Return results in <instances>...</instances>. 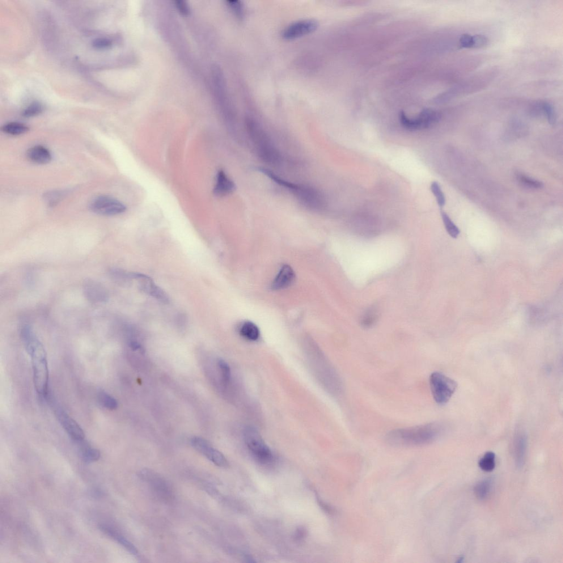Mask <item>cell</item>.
Wrapping results in <instances>:
<instances>
[{
	"label": "cell",
	"mask_w": 563,
	"mask_h": 563,
	"mask_svg": "<svg viewBox=\"0 0 563 563\" xmlns=\"http://www.w3.org/2000/svg\"><path fill=\"white\" fill-rule=\"evenodd\" d=\"M431 190L436 199L438 206L442 207L445 205L446 198L438 182H433L431 183Z\"/></svg>",
	"instance_id": "83f0119b"
},
{
	"label": "cell",
	"mask_w": 563,
	"mask_h": 563,
	"mask_svg": "<svg viewBox=\"0 0 563 563\" xmlns=\"http://www.w3.org/2000/svg\"><path fill=\"white\" fill-rule=\"evenodd\" d=\"M236 185L229 177L223 171H219L217 176V181L214 188V193L217 197H224L234 192Z\"/></svg>",
	"instance_id": "9a60e30c"
},
{
	"label": "cell",
	"mask_w": 563,
	"mask_h": 563,
	"mask_svg": "<svg viewBox=\"0 0 563 563\" xmlns=\"http://www.w3.org/2000/svg\"><path fill=\"white\" fill-rule=\"evenodd\" d=\"M218 366L222 372L223 380L224 383L228 384L230 381L231 370L229 365L222 359L219 360Z\"/></svg>",
	"instance_id": "4dcf8cb0"
},
{
	"label": "cell",
	"mask_w": 563,
	"mask_h": 563,
	"mask_svg": "<svg viewBox=\"0 0 563 563\" xmlns=\"http://www.w3.org/2000/svg\"><path fill=\"white\" fill-rule=\"evenodd\" d=\"M299 201L308 208L318 210L323 208L324 200L322 194L314 188L304 185L298 184L297 189L293 193Z\"/></svg>",
	"instance_id": "30bf717a"
},
{
	"label": "cell",
	"mask_w": 563,
	"mask_h": 563,
	"mask_svg": "<svg viewBox=\"0 0 563 563\" xmlns=\"http://www.w3.org/2000/svg\"><path fill=\"white\" fill-rule=\"evenodd\" d=\"M27 156L31 162L37 164H47L52 160V156L49 150L40 145L35 146L29 149L27 152Z\"/></svg>",
	"instance_id": "e0dca14e"
},
{
	"label": "cell",
	"mask_w": 563,
	"mask_h": 563,
	"mask_svg": "<svg viewBox=\"0 0 563 563\" xmlns=\"http://www.w3.org/2000/svg\"><path fill=\"white\" fill-rule=\"evenodd\" d=\"M81 455L86 463H91L98 460L101 455L100 451L97 449L85 445L81 448Z\"/></svg>",
	"instance_id": "cb8c5ba5"
},
{
	"label": "cell",
	"mask_w": 563,
	"mask_h": 563,
	"mask_svg": "<svg viewBox=\"0 0 563 563\" xmlns=\"http://www.w3.org/2000/svg\"><path fill=\"white\" fill-rule=\"evenodd\" d=\"M99 400L101 405L109 410H116L118 407L117 400L107 393H100Z\"/></svg>",
	"instance_id": "4316f807"
},
{
	"label": "cell",
	"mask_w": 563,
	"mask_h": 563,
	"mask_svg": "<svg viewBox=\"0 0 563 563\" xmlns=\"http://www.w3.org/2000/svg\"><path fill=\"white\" fill-rule=\"evenodd\" d=\"M176 5L178 9L179 10L182 14L187 15L189 14V7L187 5V4L185 2L182 1H177L176 2Z\"/></svg>",
	"instance_id": "8d00e7d4"
},
{
	"label": "cell",
	"mask_w": 563,
	"mask_h": 563,
	"mask_svg": "<svg viewBox=\"0 0 563 563\" xmlns=\"http://www.w3.org/2000/svg\"><path fill=\"white\" fill-rule=\"evenodd\" d=\"M492 489V481L490 478H486L476 485L474 488V493L480 500H485L488 498Z\"/></svg>",
	"instance_id": "ffe728a7"
},
{
	"label": "cell",
	"mask_w": 563,
	"mask_h": 563,
	"mask_svg": "<svg viewBox=\"0 0 563 563\" xmlns=\"http://www.w3.org/2000/svg\"><path fill=\"white\" fill-rule=\"evenodd\" d=\"M112 42L111 40L105 37H100L92 41V47L96 49H106L111 47Z\"/></svg>",
	"instance_id": "1f68e13d"
},
{
	"label": "cell",
	"mask_w": 563,
	"mask_h": 563,
	"mask_svg": "<svg viewBox=\"0 0 563 563\" xmlns=\"http://www.w3.org/2000/svg\"><path fill=\"white\" fill-rule=\"evenodd\" d=\"M430 384L434 399L439 405L447 403L458 386L454 380L439 372L431 375Z\"/></svg>",
	"instance_id": "277c9868"
},
{
	"label": "cell",
	"mask_w": 563,
	"mask_h": 563,
	"mask_svg": "<svg viewBox=\"0 0 563 563\" xmlns=\"http://www.w3.org/2000/svg\"><path fill=\"white\" fill-rule=\"evenodd\" d=\"M129 275L130 279L136 281L139 289L146 294L164 304L170 302L166 292L156 285L150 277L140 273H129Z\"/></svg>",
	"instance_id": "9c48e42d"
},
{
	"label": "cell",
	"mask_w": 563,
	"mask_h": 563,
	"mask_svg": "<svg viewBox=\"0 0 563 563\" xmlns=\"http://www.w3.org/2000/svg\"><path fill=\"white\" fill-rule=\"evenodd\" d=\"M100 528L106 534L111 537L113 539L115 540L118 543L122 545L123 547L127 550L129 552L132 553L133 555H137L138 552L136 547H135L129 541L125 538L124 536H122L120 533L108 526H101Z\"/></svg>",
	"instance_id": "d6986e66"
},
{
	"label": "cell",
	"mask_w": 563,
	"mask_h": 563,
	"mask_svg": "<svg viewBox=\"0 0 563 563\" xmlns=\"http://www.w3.org/2000/svg\"><path fill=\"white\" fill-rule=\"evenodd\" d=\"M319 23L314 19H300L288 25L283 30L282 36L286 40H293L315 31Z\"/></svg>",
	"instance_id": "8fae6325"
},
{
	"label": "cell",
	"mask_w": 563,
	"mask_h": 563,
	"mask_svg": "<svg viewBox=\"0 0 563 563\" xmlns=\"http://www.w3.org/2000/svg\"><path fill=\"white\" fill-rule=\"evenodd\" d=\"M472 36L469 35H463L461 36L459 40V43L461 48H472Z\"/></svg>",
	"instance_id": "d590c367"
},
{
	"label": "cell",
	"mask_w": 563,
	"mask_h": 563,
	"mask_svg": "<svg viewBox=\"0 0 563 563\" xmlns=\"http://www.w3.org/2000/svg\"><path fill=\"white\" fill-rule=\"evenodd\" d=\"M244 440L248 450L258 461L264 464L272 462V453L257 430L251 427L245 429Z\"/></svg>",
	"instance_id": "5b68a950"
},
{
	"label": "cell",
	"mask_w": 563,
	"mask_h": 563,
	"mask_svg": "<svg viewBox=\"0 0 563 563\" xmlns=\"http://www.w3.org/2000/svg\"><path fill=\"white\" fill-rule=\"evenodd\" d=\"M495 459H496V455H495L493 452H487L484 456L478 461V466L481 469L482 471L485 472H492L495 467H496Z\"/></svg>",
	"instance_id": "7402d4cb"
},
{
	"label": "cell",
	"mask_w": 563,
	"mask_h": 563,
	"mask_svg": "<svg viewBox=\"0 0 563 563\" xmlns=\"http://www.w3.org/2000/svg\"><path fill=\"white\" fill-rule=\"evenodd\" d=\"M488 37L483 35L472 36V48H483L488 45Z\"/></svg>",
	"instance_id": "d6a6232c"
},
{
	"label": "cell",
	"mask_w": 563,
	"mask_h": 563,
	"mask_svg": "<svg viewBox=\"0 0 563 563\" xmlns=\"http://www.w3.org/2000/svg\"><path fill=\"white\" fill-rule=\"evenodd\" d=\"M93 213L104 216H115L125 212L126 206L122 202L111 197L100 196L93 200L90 204Z\"/></svg>",
	"instance_id": "52a82bcc"
},
{
	"label": "cell",
	"mask_w": 563,
	"mask_h": 563,
	"mask_svg": "<svg viewBox=\"0 0 563 563\" xmlns=\"http://www.w3.org/2000/svg\"><path fill=\"white\" fill-rule=\"evenodd\" d=\"M240 333L245 339L249 341H256L260 336L259 328L252 322H246L241 327Z\"/></svg>",
	"instance_id": "44dd1931"
},
{
	"label": "cell",
	"mask_w": 563,
	"mask_h": 563,
	"mask_svg": "<svg viewBox=\"0 0 563 563\" xmlns=\"http://www.w3.org/2000/svg\"><path fill=\"white\" fill-rule=\"evenodd\" d=\"M139 476L149 485L160 498L164 501H170L173 497V492L170 485L157 473L148 469H144L140 472Z\"/></svg>",
	"instance_id": "ba28073f"
},
{
	"label": "cell",
	"mask_w": 563,
	"mask_h": 563,
	"mask_svg": "<svg viewBox=\"0 0 563 563\" xmlns=\"http://www.w3.org/2000/svg\"><path fill=\"white\" fill-rule=\"evenodd\" d=\"M130 346L131 348H132V349L133 350H137V349L141 348V345H140L138 344H137V342H133L131 343Z\"/></svg>",
	"instance_id": "74e56055"
},
{
	"label": "cell",
	"mask_w": 563,
	"mask_h": 563,
	"mask_svg": "<svg viewBox=\"0 0 563 563\" xmlns=\"http://www.w3.org/2000/svg\"><path fill=\"white\" fill-rule=\"evenodd\" d=\"M55 414L63 428L74 441L82 442L85 438V434L81 427L62 409L56 408Z\"/></svg>",
	"instance_id": "4fadbf2b"
},
{
	"label": "cell",
	"mask_w": 563,
	"mask_h": 563,
	"mask_svg": "<svg viewBox=\"0 0 563 563\" xmlns=\"http://www.w3.org/2000/svg\"><path fill=\"white\" fill-rule=\"evenodd\" d=\"M245 127L250 139L259 157L266 163L277 166L282 162L280 152L258 123L251 118L245 120Z\"/></svg>",
	"instance_id": "3957f363"
},
{
	"label": "cell",
	"mask_w": 563,
	"mask_h": 563,
	"mask_svg": "<svg viewBox=\"0 0 563 563\" xmlns=\"http://www.w3.org/2000/svg\"><path fill=\"white\" fill-rule=\"evenodd\" d=\"M370 312V313H368V314L364 316L362 321V325L363 327H371L374 325L377 320V316L374 314L373 311Z\"/></svg>",
	"instance_id": "e575fe53"
},
{
	"label": "cell",
	"mask_w": 563,
	"mask_h": 563,
	"mask_svg": "<svg viewBox=\"0 0 563 563\" xmlns=\"http://www.w3.org/2000/svg\"><path fill=\"white\" fill-rule=\"evenodd\" d=\"M441 115L435 110L427 109L423 110L416 118H410L401 111L400 114V122L406 129L415 131L431 127L441 120Z\"/></svg>",
	"instance_id": "8992f818"
},
{
	"label": "cell",
	"mask_w": 563,
	"mask_h": 563,
	"mask_svg": "<svg viewBox=\"0 0 563 563\" xmlns=\"http://www.w3.org/2000/svg\"><path fill=\"white\" fill-rule=\"evenodd\" d=\"M520 180L522 183L531 188H541L543 187L542 182L533 180L528 177L522 176L520 177Z\"/></svg>",
	"instance_id": "836d02e7"
},
{
	"label": "cell",
	"mask_w": 563,
	"mask_h": 563,
	"mask_svg": "<svg viewBox=\"0 0 563 563\" xmlns=\"http://www.w3.org/2000/svg\"><path fill=\"white\" fill-rule=\"evenodd\" d=\"M295 274L294 271L289 265H285L282 267L280 272L274 279L272 284V289L273 290H281L289 287L294 281Z\"/></svg>",
	"instance_id": "2e32d148"
},
{
	"label": "cell",
	"mask_w": 563,
	"mask_h": 563,
	"mask_svg": "<svg viewBox=\"0 0 563 563\" xmlns=\"http://www.w3.org/2000/svg\"><path fill=\"white\" fill-rule=\"evenodd\" d=\"M543 109L547 116L549 124L552 125L555 124L556 114L553 106L547 102L543 103Z\"/></svg>",
	"instance_id": "f546056e"
},
{
	"label": "cell",
	"mask_w": 563,
	"mask_h": 563,
	"mask_svg": "<svg viewBox=\"0 0 563 563\" xmlns=\"http://www.w3.org/2000/svg\"><path fill=\"white\" fill-rule=\"evenodd\" d=\"M228 5L238 18H242L244 15V7L243 4L238 0H230L228 1Z\"/></svg>",
	"instance_id": "f1b7e54d"
},
{
	"label": "cell",
	"mask_w": 563,
	"mask_h": 563,
	"mask_svg": "<svg viewBox=\"0 0 563 563\" xmlns=\"http://www.w3.org/2000/svg\"><path fill=\"white\" fill-rule=\"evenodd\" d=\"M443 430L444 425L441 423L431 422L392 430L387 434L385 439L389 445L393 447H421L435 441Z\"/></svg>",
	"instance_id": "6da1fadb"
},
{
	"label": "cell",
	"mask_w": 563,
	"mask_h": 563,
	"mask_svg": "<svg viewBox=\"0 0 563 563\" xmlns=\"http://www.w3.org/2000/svg\"><path fill=\"white\" fill-rule=\"evenodd\" d=\"M463 560H464V558H463V557H460V558L459 559V560H458V561H457V562H458V563H461V562H463Z\"/></svg>",
	"instance_id": "f35d334b"
},
{
	"label": "cell",
	"mask_w": 563,
	"mask_h": 563,
	"mask_svg": "<svg viewBox=\"0 0 563 563\" xmlns=\"http://www.w3.org/2000/svg\"><path fill=\"white\" fill-rule=\"evenodd\" d=\"M84 292L87 299L92 303L104 302L108 300V293L100 283L88 281L84 287Z\"/></svg>",
	"instance_id": "5bb4252c"
},
{
	"label": "cell",
	"mask_w": 563,
	"mask_h": 563,
	"mask_svg": "<svg viewBox=\"0 0 563 563\" xmlns=\"http://www.w3.org/2000/svg\"><path fill=\"white\" fill-rule=\"evenodd\" d=\"M21 336L32 358L34 383L36 392L46 397L49 395V368L46 351L29 326L21 330Z\"/></svg>",
	"instance_id": "7a4b0ae2"
},
{
	"label": "cell",
	"mask_w": 563,
	"mask_h": 563,
	"mask_svg": "<svg viewBox=\"0 0 563 563\" xmlns=\"http://www.w3.org/2000/svg\"><path fill=\"white\" fill-rule=\"evenodd\" d=\"M44 105L38 101H35L28 106L24 109L22 112L23 116L25 117H32L40 115L43 112Z\"/></svg>",
	"instance_id": "484cf974"
},
{
	"label": "cell",
	"mask_w": 563,
	"mask_h": 563,
	"mask_svg": "<svg viewBox=\"0 0 563 563\" xmlns=\"http://www.w3.org/2000/svg\"><path fill=\"white\" fill-rule=\"evenodd\" d=\"M441 217L448 234L450 235L452 238H458L460 234V230L458 227L452 221V219L448 217V215L446 213L443 212V211L441 212Z\"/></svg>",
	"instance_id": "d4e9b609"
},
{
	"label": "cell",
	"mask_w": 563,
	"mask_h": 563,
	"mask_svg": "<svg viewBox=\"0 0 563 563\" xmlns=\"http://www.w3.org/2000/svg\"><path fill=\"white\" fill-rule=\"evenodd\" d=\"M3 132L12 135H19L28 132L27 126L18 122H10L2 127Z\"/></svg>",
	"instance_id": "603a6c76"
},
{
	"label": "cell",
	"mask_w": 563,
	"mask_h": 563,
	"mask_svg": "<svg viewBox=\"0 0 563 563\" xmlns=\"http://www.w3.org/2000/svg\"><path fill=\"white\" fill-rule=\"evenodd\" d=\"M514 454L516 465L519 468L523 467L526 459L527 450V437L523 433L516 435L514 439Z\"/></svg>",
	"instance_id": "ac0fdd59"
},
{
	"label": "cell",
	"mask_w": 563,
	"mask_h": 563,
	"mask_svg": "<svg viewBox=\"0 0 563 563\" xmlns=\"http://www.w3.org/2000/svg\"><path fill=\"white\" fill-rule=\"evenodd\" d=\"M192 446L207 459L219 467H226L228 465L225 457L219 451L210 445L206 440L200 437H194L191 440Z\"/></svg>",
	"instance_id": "7c38bea8"
}]
</instances>
